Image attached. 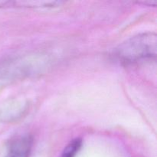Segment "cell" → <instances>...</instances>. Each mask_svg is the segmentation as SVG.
<instances>
[{"label":"cell","instance_id":"cell-1","mask_svg":"<svg viewBox=\"0 0 157 157\" xmlns=\"http://www.w3.org/2000/svg\"><path fill=\"white\" fill-rule=\"evenodd\" d=\"M157 35L146 32L131 37L120 44L114 51V57L124 64H133L156 57Z\"/></svg>","mask_w":157,"mask_h":157},{"label":"cell","instance_id":"cell-2","mask_svg":"<svg viewBox=\"0 0 157 157\" xmlns=\"http://www.w3.org/2000/svg\"><path fill=\"white\" fill-rule=\"evenodd\" d=\"M32 146V138L30 135H20L13 138L8 147L6 157H29Z\"/></svg>","mask_w":157,"mask_h":157},{"label":"cell","instance_id":"cell-3","mask_svg":"<svg viewBox=\"0 0 157 157\" xmlns=\"http://www.w3.org/2000/svg\"><path fill=\"white\" fill-rule=\"evenodd\" d=\"M28 104L21 101H11L0 109V120L4 122H12L23 116L27 110Z\"/></svg>","mask_w":157,"mask_h":157},{"label":"cell","instance_id":"cell-4","mask_svg":"<svg viewBox=\"0 0 157 157\" xmlns=\"http://www.w3.org/2000/svg\"><path fill=\"white\" fill-rule=\"evenodd\" d=\"M63 4L58 1H1L0 8H55Z\"/></svg>","mask_w":157,"mask_h":157},{"label":"cell","instance_id":"cell-5","mask_svg":"<svg viewBox=\"0 0 157 157\" xmlns=\"http://www.w3.org/2000/svg\"><path fill=\"white\" fill-rule=\"evenodd\" d=\"M82 146V140L81 138H76L71 141L65 147L61 153V157H75L81 150Z\"/></svg>","mask_w":157,"mask_h":157},{"label":"cell","instance_id":"cell-6","mask_svg":"<svg viewBox=\"0 0 157 157\" xmlns=\"http://www.w3.org/2000/svg\"><path fill=\"white\" fill-rule=\"evenodd\" d=\"M138 3H143L144 5H149V6H155L156 5V1H145V2H140Z\"/></svg>","mask_w":157,"mask_h":157}]
</instances>
